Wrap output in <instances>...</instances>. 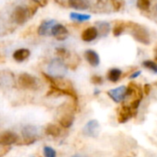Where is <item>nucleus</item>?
Here are the masks:
<instances>
[{"mask_svg":"<svg viewBox=\"0 0 157 157\" xmlns=\"http://www.w3.org/2000/svg\"><path fill=\"white\" fill-rule=\"evenodd\" d=\"M48 75L55 78H62L67 73V67L62 59L56 58L50 61L47 67Z\"/></svg>","mask_w":157,"mask_h":157,"instance_id":"1","label":"nucleus"},{"mask_svg":"<svg viewBox=\"0 0 157 157\" xmlns=\"http://www.w3.org/2000/svg\"><path fill=\"white\" fill-rule=\"evenodd\" d=\"M18 83L20 87L24 90H36L39 85L37 78L29 73L21 74L18 78Z\"/></svg>","mask_w":157,"mask_h":157,"instance_id":"2","label":"nucleus"},{"mask_svg":"<svg viewBox=\"0 0 157 157\" xmlns=\"http://www.w3.org/2000/svg\"><path fill=\"white\" fill-rule=\"evenodd\" d=\"M131 34H132L133 38L140 44H149L151 42L150 34H149L148 31L140 25L134 24L131 27Z\"/></svg>","mask_w":157,"mask_h":157,"instance_id":"3","label":"nucleus"},{"mask_svg":"<svg viewBox=\"0 0 157 157\" xmlns=\"http://www.w3.org/2000/svg\"><path fill=\"white\" fill-rule=\"evenodd\" d=\"M108 96L116 103H121L128 97V87L122 85L117 88L109 90L107 92Z\"/></svg>","mask_w":157,"mask_h":157,"instance_id":"4","label":"nucleus"},{"mask_svg":"<svg viewBox=\"0 0 157 157\" xmlns=\"http://www.w3.org/2000/svg\"><path fill=\"white\" fill-rule=\"evenodd\" d=\"M100 130V125L99 122L95 119H92L86 123V125L82 128V133L84 136L91 137V138H96L99 134Z\"/></svg>","mask_w":157,"mask_h":157,"instance_id":"5","label":"nucleus"},{"mask_svg":"<svg viewBox=\"0 0 157 157\" xmlns=\"http://www.w3.org/2000/svg\"><path fill=\"white\" fill-rule=\"evenodd\" d=\"M19 140V136L13 131H5L0 134V145L2 146H10L17 143Z\"/></svg>","mask_w":157,"mask_h":157,"instance_id":"6","label":"nucleus"},{"mask_svg":"<svg viewBox=\"0 0 157 157\" xmlns=\"http://www.w3.org/2000/svg\"><path fill=\"white\" fill-rule=\"evenodd\" d=\"M21 134L22 137L24 139L25 141L28 142H34L37 140V136H38V129L36 127L34 126H25L22 129H21Z\"/></svg>","mask_w":157,"mask_h":157,"instance_id":"7","label":"nucleus"},{"mask_svg":"<svg viewBox=\"0 0 157 157\" xmlns=\"http://www.w3.org/2000/svg\"><path fill=\"white\" fill-rule=\"evenodd\" d=\"M28 10L23 8V7H17L13 13H12V19L13 21L17 23V24H24L27 20H28Z\"/></svg>","mask_w":157,"mask_h":157,"instance_id":"8","label":"nucleus"},{"mask_svg":"<svg viewBox=\"0 0 157 157\" xmlns=\"http://www.w3.org/2000/svg\"><path fill=\"white\" fill-rule=\"evenodd\" d=\"M51 34L58 41H64L68 36L67 29L62 24H55L51 30Z\"/></svg>","mask_w":157,"mask_h":157,"instance_id":"9","label":"nucleus"},{"mask_svg":"<svg viewBox=\"0 0 157 157\" xmlns=\"http://www.w3.org/2000/svg\"><path fill=\"white\" fill-rule=\"evenodd\" d=\"M134 112L136 113L137 111L133 110L130 108V106H126L123 105L119 111H118V115H117V121L121 124L126 123L127 121L129 120L130 117H134Z\"/></svg>","mask_w":157,"mask_h":157,"instance_id":"10","label":"nucleus"},{"mask_svg":"<svg viewBox=\"0 0 157 157\" xmlns=\"http://www.w3.org/2000/svg\"><path fill=\"white\" fill-rule=\"evenodd\" d=\"M98 34H99V33H98L97 28L89 27L82 32L81 37H82V41H84V42H92L97 38Z\"/></svg>","mask_w":157,"mask_h":157,"instance_id":"11","label":"nucleus"},{"mask_svg":"<svg viewBox=\"0 0 157 157\" xmlns=\"http://www.w3.org/2000/svg\"><path fill=\"white\" fill-rule=\"evenodd\" d=\"M68 6L76 10H86L90 8L89 0H68Z\"/></svg>","mask_w":157,"mask_h":157,"instance_id":"12","label":"nucleus"},{"mask_svg":"<svg viewBox=\"0 0 157 157\" xmlns=\"http://www.w3.org/2000/svg\"><path fill=\"white\" fill-rule=\"evenodd\" d=\"M84 57L86 61L92 66V67H97L100 64V57L99 55L94 51V50H86L84 53Z\"/></svg>","mask_w":157,"mask_h":157,"instance_id":"13","label":"nucleus"},{"mask_svg":"<svg viewBox=\"0 0 157 157\" xmlns=\"http://www.w3.org/2000/svg\"><path fill=\"white\" fill-rule=\"evenodd\" d=\"M56 21L54 20L51 21H44L41 23V25L38 28V34L39 35H48L49 33H51V30L53 28V26L55 25Z\"/></svg>","mask_w":157,"mask_h":157,"instance_id":"14","label":"nucleus"},{"mask_svg":"<svg viewBox=\"0 0 157 157\" xmlns=\"http://www.w3.org/2000/svg\"><path fill=\"white\" fill-rule=\"evenodd\" d=\"M31 55V52L27 48H21L16 50L13 53V58L17 62H23L25 61Z\"/></svg>","mask_w":157,"mask_h":157,"instance_id":"15","label":"nucleus"},{"mask_svg":"<svg viewBox=\"0 0 157 157\" xmlns=\"http://www.w3.org/2000/svg\"><path fill=\"white\" fill-rule=\"evenodd\" d=\"M74 123V116L70 113H67L65 115H63L60 118H59V124L63 127V128H70Z\"/></svg>","mask_w":157,"mask_h":157,"instance_id":"16","label":"nucleus"},{"mask_svg":"<svg viewBox=\"0 0 157 157\" xmlns=\"http://www.w3.org/2000/svg\"><path fill=\"white\" fill-rule=\"evenodd\" d=\"M122 75V72L118 68H111L107 73V78L111 82H117Z\"/></svg>","mask_w":157,"mask_h":157,"instance_id":"17","label":"nucleus"},{"mask_svg":"<svg viewBox=\"0 0 157 157\" xmlns=\"http://www.w3.org/2000/svg\"><path fill=\"white\" fill-rule=\"evenodd\" d=\"M45 133L52 137H58L61 133V129L55 124H48L45 127Z\"/></svg>","mask_w":157,"mask_h":157,"instance_id":"18","label":"nucleus"},{"mask_svg":"<svg viewBox=\"0 0 157 157\" xmlns=\"http://www.w3.org/2000/svg\"><path fill=\"white\" fill-rule=\"evenodd\" d=\"M97 30L102 36H106L110 32V25L105 21L97 22Z\"/></svg>","mask_w":157,"mask_h":157,"instance_id":"19","label":"nucleus"},{"mask_svg":"<svg viewBox=\"0 0 157 157\" xmlns=\"http://www.w3.org/2000/svg\"><path fill=\"white\" fill-rule=\"evenodd\" d=\"M69 17H70L71 20L76 21H88V20L91 19V16L90 15L78 14V13H75V12H72Z\"/></svg>","mask_w":157,"mask_h":157,"instance_id":"20","label":"nucleus"},{"mask_svg":"<svg viewBox=\"0 0 157 157\" xmlns=\"http://www.w3.org/2000/svg\"><path fill=\"white\" fill-rule=\"evenodd\" d=\"M142 65L146 68L151 70L153 73H157V64H156V62L151 61V60H145V61H143Z\"/></svg>","mask_w":157,"mask_h":157,"instance_id":"21","label":"nucleus"},{"mask_svg":"<svg viewBox=\"0 0 157 157\" xmlns=\"http://www.w3.org/2000/svg\"><path fill=\"white\" fill-rule=\"evenodd\" d=\"M150 0H138L137 6L141 10H148L150 9Z\"/></svg>","mask_w":157,"mask_h":157,"instance_id":"22","label":"nucleus"},{"mask_svg":"<svg viewBox=\"0 0 157 157\" xmlns=\"http://www.w3.org/2000/svg\"><path fill=\"white\" fill-rule=\"evenodd\" d=\"M44 157H56V151L50 146H45L44 148Z\"/></svg>","mask_w":157,"mask_h":157,"instance_id":"23","label":"nucleus"},{"mask_svg":"<svg viewBox=\"0 0 157 157\" xmlns=\"http://www.w3.org/2000/svg\"><path fill=\"white\" fill-rule=\"evenodd\" d=\"M124 30H125V25L123 23H117L113 29V34L115 36H119L122 34Z\"/></svg>","mask_w":157,"mask_h":157,"instance_id":"24","label":"nucleus"},{"mask_svg":"<svg viewBox=\"0 0 157 157\" xmlns=\"http://www.w3.org/2000/svg\"><path fill=\"white\" fill-rule=\"evenodd\" d=\"M56 55L60 57V59H66L69 56V53L65 48H57Z\"/></svg>","mask_w":157,"mask_h":157,"instance_id":"25","label":"nucleus"},{"mask_svg":"<svg viewBox=\"0 0 157 157\" xmlns=\"http://www.w3.org/2000/svg\"><path fill=\"white\" fill-rule=\"evenodd\" d=\"M91 81L95 85H100L103 83V78L101 76H98V75H94L91 78Z\"/></svg>","mask_w":157,"mask_h":157,"instance_id":"26","label":"nucleus"},{"mask_svg":"<svg viewBox=\"0 0 157 157\" xmlns=\"http://www.w3.org/2000/svg\"><path fill=\"white\" fill-rule=\"evenodd\" d=\"M151 86L150 84H145L144 87H143V91H144V94L146 95H149L150 93H151Z\"/></svg>","mask_w":157,"mask_h":157,"instance_id":"27","label":"nucleus"},{"mask_svg":"<svg viewBox=\"0 0 157 157\" xmlns=\"http://www.w3.org/2000/svg\"><path fill=\"white\" fill-rule=\"evenodd\" d=\"M36 4L40 5V6H45L47 4V0H33Z\"/></svg>","mask_w":157,"mask_h":157,"instance_id":"28","label":"nucleus"},{"mask_svg":"<svg viewBox=\"0 0 157 157\" xmlns=\"http://www.w3.org/2000/svg\"><path fill=\"white\" fill-rule=\"evenodd\" d=\"M141 72L140 71V70H138V71H136V72H134V73H132L130 76H129V78L130 80H133V78H138L139 76H140V74Z\"/></svg>","mask_w":157,"mask_h":157,"instance_id":"29","label":"nucleus"},{"mask_svg":"<svg viewBox=\"0 0 157 157\" xmlns=\"http://www.w3.org/2000/svg\"><path fill=\"white\" fill-rule=\"evenodd\" d=\"M154 59L157 61V46L154 48Z\"/></svg>","mask_w":157,"mask_h":157,"instance_id":"30","label":"nucleus"},{"mask_svg":"<svg viewBox=\"0 0 157 157\" xmlns=\"http://www.w3.org/2000/svg\"><path fill=\"white\" fill-rule=\"evenodd\" d=\"M72 157H87V156H85V155H82V154H78V153H77V154H74Z\"/></svg>","mask_w":157,"mask_h":157,"instance_id":"31","label":"nucleus"},{"mask_svg":"<svg viewBox=\"0 0 157 157\" xmlns=\"http://www.w3.org/2000/svg\"><path fill=\"white\" fill-rule=\"evenodd\" d=\"M156 10H157V6H156Z\"/></svg>","mask_w":157,"mask_h":157,"instance_id":"32","label":"nucleus"}]
</instances>
